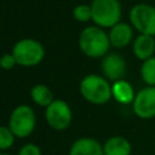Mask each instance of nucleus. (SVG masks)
<instances>
[{
    "instance_id": "1",
    "label": "nucleus",
    "mask_w": 155,
    "mask_h": 155,
    "mask_svg": "<svg viewBox=\"0 0 155 155\" xmlns=\"http://www.w3.org/2000/svg\"><path fill=\"white\" fill-rule=\"evenodd\" d=\"M79 45L81 51L92 58L105 56L109 50V35L98 25L85 28L79 36Z\"/></svg>"
},
{
    "instance_id": "2",
    "label": "nucleus",
    "mask_w": 155,
    "mask_h": 155,
    "mask_svg": "<svg viewBox=\"0 0 155 155\" xmlns=\"http://www.w3.org/2000/svg\"><path fill=\"white\" fill-rule=\"evenodd\" d=\"M80 91L84 98L93 104H104L113 94V90L108 81L104 78L93 74L82 79L80 84Z\"/></svg>"
},
{
    "instance_id": "3",
    "label": "nucleus",
    "mask_w": 155,
    "mask_h": 155,
    "mask_svg": "<svg viewBox=\"0 0 155 155\" xmlns=\"http://www.w3.org/2000/svg\"><path fill=\"white\" fill-rule=\"evenodd\" d=\"M92 21L101 28H111L121 18L119 0H92Z\"/></svg>"
},
{
    "instance_id": "4",
    "label": "nucleus",
    "mask_w": 155,
    "mask_h": 155,
    "mask_svg": "<svg viewBox=\"0 0 155 155\" xmlns=\"http://www.w3.org/2000/svg\"><path fill=\"white\" fill-rule=\"evenodd\" d=\"M12 54L15 56L17 64L31 67L42 61L45 50L42 45L34 39H22L13 46Z\"/></svg>"
},
{
    "instance_id": "5",
    "label": "nucleus",
    "mask_w": 155,
    "mask_h": 155,
    "mask_svg": "<svg viewBox=\"0 0 155 155\" xmlns=\"http://www.w3.org/2000/svg\"><path fill=\"white\" fill-rule=\"evenodd\" d=\"M132 25L140 33L155 35V7L148 4H137L130 11Z\"/></svg>"
},
{
    "instance_id": "6",
    "label": "nucleus",
    "mask_w": 155,
    "mask_h": 155,
    "mask_svg": "<svg viewBox=\"0 0 155 155\" xmlns=\"http://www.w3.org/2000/svg\"><path fill=\"white\" fill-rule=\"evenodd\" d=\"M35 127V114L28 105L17 107L10 116V130L19 138L29 136Z\"/></svg>"
},
{
    "instance_id": "7",
    "label": "nucleus",
    "mask_w": 155,
    "mask_h": 155,
    "mask_svg": "<svg viewBox=\"0 0 155 155\" xmlns=\"http://www.w3.org/2000/svg\"><path fill=\"white\" fill-rule=\"evenodd\" d=\"M46 120L54 130H65L71 121V110L64 101H53L46 108Z\"/></svg>"
},
{
    "instance_id": "8",
    "label": "nucleus",
    "mask_w": 155,
    "mask_h": 155,
    "mask_svg": "<svg viewBox=\"0 0 155 155\" xmlns=\"http://www.w3.org/2000/svg\"><path fill=\"white\" fill-rule=\"evenodd\" d=\"M133 110L140 119H151L155 116V87H145L136 94Z\"/></svg>"
},
{
    "instance_id": "9",
    "label": "nucleus",
    "mask_w": 155,
    "mask_h": 155,
    "mask_svg": "<svg viewBox=\"0 0 155 155\" xmlns=\"http://www.w3.org/2000/svg\"><path fill=\"white\" fill-rule=\"evenodd\" d=\"M102 70L104 75L113 81H119L126 73V62L120 54L110 53L102 61Z\"/></svg>"
},
{
    "instance_id": "10",
    "label": "nucleus",
    "mask_w": 155,
    "mask_h": 155,
    "mask_svg": "<svg viewBox=\"0 0 155 155\" xmlns=\"http://www.w3.org/2000/svg\"><path fill=\"white\" fill-rule=\"evenodd\" d=\"M108 35H109L110 45H113L114 47H125L131 42L133 38V31L128 24L119 22L117 24L110 28Z\"/></svg>"
},
{
    "instance_id": "11",
    "label": "nucleus",
    "mask_w": 155,
    "mask_h": 155,
    "mask_svg": "<svg viewBox=\"0 0 155 155\" xmlns=\"http://www.w3.org/2000/svg\"><path fill=\"white\" fill-rule=\"evenodd\" d=\"M70 155H104V150L96 139L85 137L73 143Z\"/></svg>"
},
{
    "instance_id": "12",
    "label": "nucleus",
    "mask_w": 155,
    "mask_h": 155,
    "mask_svg": "<svg viewBox=\"0 0 155 155\" xmlns=\"http://www.w3.org/2000/svg\"><path fill=\"white\" fill-rule=\"evenodd\" d=\"M133 52L142 61H147L148 58H151L155 52L154 36L147 34L138 35L133 42Z\"/></svg>"
},
{
    "instance_id": "13",
    "label": "nucleus",
    "mask_w": 155,
    "mask_h": 155,
    "mask_svg": "<svg viewBox=\"0 0 155 155\" xmlns=\"http://www.w3.org/2000/svg\"><path fill=\"white\" fill-rule=\"evenodd\" d=\"M103 150H104V155H130L131 144L126 138L115 136L105 142Z\"/></svg>"
},
{
    "instance_id": "14",
    "label": "nucleus",
    "mask_w": 155,
    "mask_h": 155,
    "mask_svg": "<svg viewBox=\"0 0 155 155\" xmlns=\"http://www.w3.org/2000/svg\"><path fill=\"white\" fill-rule=\"evenodd\" d=\"M111 90H113V96L120 103H130L134 101V93L132 86L124 80L115 81Z\"/></svg>"
},
{
    "instance_id": "15",
    "label": "nucleus",
    "mask_w": 155,
    "mask_h": 155,
    "mask_svg": "<svg viewBox=\"0 0 155 155\" xmlns=\"http://www.w3.org/2000/svg\"><path fill=\"white\" fill-rule=\"evenodd\" d=\"M30 94H31L33 101L36 104L41 105V107H48L53 102L52 92L45 85H36V86H34L31 88Z\"/></svg>"
},
{
    "instance_id": "16",
    "label": "nucleus",
    "mask_w": 155,
    "mask_h": 155,
    "mask_svg": "<svg viewBox=\"0 0 155 155\" xmlns=\"http://www.w3.org/2000/svg\"><path fill=\"white\" fill-rule=\"evenodd\" d=\"M140 74H142L143 80L148 85L155 86V57L148 58L147 61L143 62Z\"/></svg>"
},
{
    "instance_id": "17",
    "label": "nucleus",
    "mask_w": 155,
    "mask_h": 155,
    "mask_svg": "<svg viewBox=\"0 0 155 155\" xmlns=\"http://www.w3.org/2000/svg\"><path fill=\"white\" fill-rule=\"evenodd\" d=\"M73 16L78 22H87L92 19V8L91 5H78L73 10Z\"/></svg>"
},
{
    "instance_id": "18",
    "label": "nucleus",
    "mask_w": 155,
    "mask_h": 155,
    "mask_svg": "<svg viewBox=\"0 0 155 155\" xmlns=\"http://www.w3.org/2000/svg\"><path fill=\"white\" fill-rule=\"evenodd\" d=\"M13 137L15 134L10 128H7L6 126H1L0 127V149L1 150L8 149L13 144Z\"/></svg>"
},
{
    "instance_id": "19",
    "label": "nucleus",
    "mask_w": 155,
    "mask_h": 155,
    "mask_svg": "<svg viewBox=\"0 0 155 155\" xmlns=\"http://www.w3.org/2000/svg\"><path fill=\"white\" fill-rule=\"evenodd\" d=\"M18 155H41V151L38 145L29 143V144H25L24 147H22Z\"/></svg>"
},
{
    "instance_id": "20",
    "label": "nucleus",
    "mask_w": 155,
    "mask_h": 155,
    "mask_svg": "<svg viewBox=\"0 0 155 155\" xmlns=\"http://www.w3.org/2000/svg\"><path fill=\"white\" fill-rule=\"evenodd\" d=\"M16 63H17V62H16V58H15L13 54L5 53V54L2 56V58H1V67H2L4 69H11V68L15 67Z\"/></svg>"
},
{
    "instance_id": "21",
    "label": "nucleus",
    "mask_w": 155,
    "mask_h": 155,
    "mask_svg": "<svg viewBox=\"0 0 155 155\" xmlns=\"http://www.w3.org/2000/svg\"><path fill=\"white\" fill-rule=\"evenodd\" d=\"M0 155H10V154H5V153H2V154H0Z\"/></svg>"
}]
</instances>
